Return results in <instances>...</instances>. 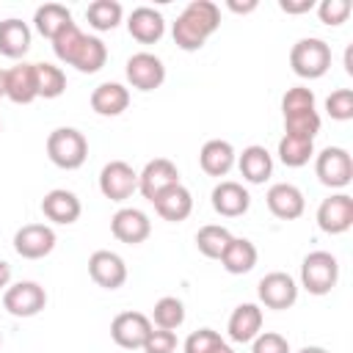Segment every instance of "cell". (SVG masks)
<instances>
[{
    "instance_id": "cell-1",
    "label": "cell",
    "mask_w": 353,
    "mask_h": 353,
    "mask_svg": "<svg viewBox=\"0 0 353 353\" xmlns=\"http://www.w3.org/2000/svg\"><path fill=\"white\" fill-rule=\"evenodd\" d=\"M47 154L50 160L63 168V171H74L85 163L88 157V141L80 130L74 127H58L47 135Z\"/></svg>"
},
{
    "instance_id": "cell-2",
    "label": "cell",
    "mask_w": 353,
    "mask_h": 353,
    "mask_svg": "<svg viewBox=\"0 0 353 353\" xmlns=\"http://www.w3.org/2000/svg\"><path fill=\"white\" fill-rule=\"evenodd\" d=\"M290 66L298 77H306V80H317L328 72L331 66V47L317 39V36H309V39H298L290 50Z\"/></svg>"
},
{
    "instance_id": "cell-3",
    "label": "cell",
    "mask_w": 353,
    "mask_h": 353,
    "mask_svg": "<svg viewBox=\"0 0 353 353\" xmlns=\"http://www.w3.org/2000/svg\"><path fill=\"white\" fill-rule=\"evenodd\" d=\"M339 281V262L331 251H312L301 262V284L312 295H328Z\"/></svg>"
},
{
    "instance_id": "cell-4",
    "label": "cell",
    "mask_w": 353,
    "mask_h": 353,
    "mask_svg": "<svg viewBox=\"0 0 353 353\" xmlns=\"http://www.w3.org/2000/svg\"><path fill=\"white\" fill-rule=\"evenodd\" d=\"M314 174L325 188H345L353 179V157L342 146H325L314 160Z\"/></svg>"
},
{
    "instance_id": "cell-5",
    "label": "cell",
    "mask_w": 353,
    "mask_h": 353,
    "mask_svg": "<svg viewBox=\"0 0 353 353\" xmlns=\"http://www.w3.org/2000/svg\"><path fill=\"white\" fill-rule=\"evenodd\" d=\"M99 190L110 201H124L138 190V171L124 160H110L99 171Z\"/></svg>"
},
{
    "instance_id": "cell-6",
    "label": "cell",
    "mask_w": 353,
    "mask_h": 353,
    "mask_svg": "<svg viewBox=\"0 0 353 353\" xmlns=\"http://www.w3.org/2000/svg\"><path fill=\"white\" fill-rule=\"evenodd\" d=\"M3 306L14 317H33L47 306V292L36 281H17V284L6 287Z\"/></svg>"
},
{
    "instance_id": "cell-7",
    "label": "cell",
    "mask_w": 353,
    "mask_h": 353,
    "mask_svg": "<svg viewBox=\"0 0 353 353\" xmlns=\"http://www.w3.org/2000/svg\"><path fill=\"white\" fill-rule=\"evenodd\" d=\"M127 80L138 91H154L165 80V66L154 52H135L127 58Z\"/></svg>"
},
{
    "instance_id": "cell-8",
    "label": "cell",
    "mask_w": 353,
    "mask_h": 353,
    "mask_svg": "<svg viewBox=\"0 0 353 353\" xmlns=\"http://www.w3.org/2000/svg\"><path fill=\"white\" fill-rule=\"evenodd\" d=\"M256 292H259V301H262L268 309H279V312H281V309H290V306L298 301V284H295V279H292L290 273H284V270H273V273L262 276Z\"/></svg>"
},
{
    "instance_id": "cell-9",
    "label": "cell",
    "mask_w": 353,
    "mask_h": 353,
    "mask_svg": "<svg viewBox=\"0 0 353 353\" xmlns=\"http://www.w3.org/2000/svg\"><path fill=\"white\" fill-rule=\"evenodd\" d=\"M317 226L325 234H342L353 226V199L347 193H334L317 207Z\"/></svg>"
},
{
    "instance_id": "cell-10",
    "label": "cell",
    "mask_w": 353,
    "mask_h": 353,
    "mask_svg": "<svg viewBox=\"0 0 353 353\" xmlns=\"http://www.w3.org/2000/svg\"><path fill=\"white\" fill-rule=\"evenodd\" d=\"M88 276L102 290H119L127 281V265L116 251L99 248L88 256Z\"/></svg>"
},
{
    "instance_id": "cell-11",
    "label": "cell",
    "mask_w": 353,
    "mask_h": 353,
    "mask_svg": "<svg viewBox=\"0 0 353 353\" xmlns=\"http://www.w3.org/2000/svg\"><path fill=\"white\" fill-rule=\"evenodd\" d=\"M179 185V168L165 160V157H154L143 165V171L138 174V190L143 193V199L154 201L165 188Z\"/></svg>"
},
{
    "instance_id": "cell-12",
    "label": "cell",
    "mask_w": 353,
    "mask_h": 353,
    "mask_svg": "<svg viewBox=\"0 0 353 353\" xmlns=\"http://www.w3.org/2000/svg\"><path fill=\"white\" fill-rule=\"evenodd\" d=\"M55 248V232L47 223H25L14 234V251L22 259H41Z\"/></svg>"
},
{
    "instance_id": "cell-13",
    "label": "cell",
    "mask_w": 353,
    "mask_h": 353,
    "mask_svg": "<svg viewBox=\"0 0 353 353\" xmlns=\"http://www.w3.org/2000/svg\"><path fill=\"white\" fill-rule=\"evenodd\" d=\"M152 331V320L141 312H121L113 317L110 323V336L119 347H127V350H135V347H143L146 336Z\"/></svg>"
},
{
    "instance_id": "cell-14",
    "label": "cell",
    "mask_w": 353,
    "mask_h": 353,
    "mask_svg": "<svg viewBox=\"0 0 353 353\" xmlns=\"http://www.w3.org/2000/svg\"><path fill=\"white\" fill-rule=\"evenodd\" d=\"M110 232H113L116 240H121L127 245H138L152 234V221L138 207H121L110 218Z\"/></svg>"
},
{
    "instance_id": "cell-15",
    "label": "cell",
    "mask_w": 353,
    "mask_h": 353,
    "mask_svg": "<svg viewBox=\"0 0 353 353\" xmlns=\"http://www.w3.org/2000/svg\"><path fill=\"white\" fill-rule=\"evenodd\" d=\"M265 201H268V210L276 218H281V221H295L306 210V199H303L301 188H295L292 182H276V185H270Z\"/></svg>"
},
{
    "instance_id": "cell-16",
    "label": "cell",
    "mask_w": 353,
    "mask_h": 353,
    "mask_svg": "<svg viewBox=\"0 0 353 353\" xmlns=\"http://www.w3.org/2000/svg\"><path fill=\"white\" fill-rule=\"evenodd\" d=\"M251 207V196L248 190L234 182V179H223L212 188V210L223 218H237V215H245Z\"/></svg>"
},
{
    "instance_id": "cell-17",
    "label": "cell",
    "mask_w": 353,
    "mask_h": 353,
    "mask_svg": "<svg viewBox=\"0 0 353 353\" xmlns=\"http://www.w3.org/2000/svg\"><path fill=\"white\" fill-rule=\"evenodd\" d=\"M41 212H44L47 221L61 223V226H69V223H74V221L80 218L83 204H80V199H77L72 190L55 188V190H50V193L41 199Z\"/></svg>"
},
{
    "instance_id": "cell-18",
    "label": "cell",
    "mask_w": 353,
    "mask_h": 353,
    "mask_svg": "<svg viewBox=\"0 0 353 353\" xmlns=\"http://www.w3.org/2000/svg\"><path fill=\"white\" fill-rule=\"evenodd\" d=\"M127 30H130V36H132L135 41H141V44H154V41H160L163 33H165V19H163V14H160L157 8H152V6H138V8H132V14H130V19H127Z\"/></svg>"
},
{
    "instance_id": "cell-19",
    "label": "cell",
    "mask_w": 353,
    "mask_h": 353,
    "mask_svg": "<svg viewBox=\"0 0 353 353\" xmlns=\"http://www.w3.org/2000/svg\"><path fill=\"white\" fill-rule=\"evenodd\" d=\"M6 97L17 105H28L39 97L36 63H17V66L6 69Z\"/></svg>"
},
{
    "instance_id": "cell-20",
    "label": "cell",
    "mask_w": 353,
    "mask_h": 353,
    "mask_svg": "<svg viewBox=\"0 0 353 353\" xmlns=\"http://www.w3.org/2000/svg\"><path fill=\"white\" fill-rule=\"evenodd\" d=\"M152 204H154L157 215H160L163 221H171V223H179V221H185V218L193 212V196H190V190H188L182 182L165 188Z\"/></svg>"
},
{
    "instance_id": "cell-21",
    "label": "cell",
    "mask_w": 353,
    "mask_h": 353,
    "mask_svg": "<svg viewBox=\"0 0 353 353\" xmlns=\"http://www.w3.org/2000/svg\"><path fill=\"white\" fill-rule=\"evenodd\" d=\"M237 160V152L229 141H221V138H212L201 146L199 152V163H201V171L210 174V176H226L232 171Z\"/></svg>"
},
{
    "instance_id": "cell-22",
    "label": "cell",
    "mask_w": 353,
    "mask_h": 353,
    "mask_svg": "<svg viewBox=\"0 0 353 353\" xmlns=\"http://www.w3.org/2000/svg\"><path fill=\"white\" fill-rule=\"evenodd\" d=\"M229 339L232 342H254V336L262 331V309L256 303H240L232 314H229Z\"/></svg>"
},
{
    "instance_id": "cell-23",
    "label": "cell",
    "mask_w": 353,
    "mask_h": 353,
    "mask_svg": "<svg viewBox=\"0 0 353 353\" xmlns=\"http://www.w3.org/2000/svg\"><path fill=\"white\" fill-rule=\"evenodd\" d=\"M237 165H240L243 179H248L251 185H262V182L273 174V157H270V152H268L265 146H259V143L245 146V149L240 152V157H237Z\"/></svg>"
},
{
    "instance_id": "cell-24",
    "label": "cell",
    "mask_w": 353,
    "mask_h": 353,
    "mask_svg": "<svg viewBox=\"0 0 353 353\" xmlns=\"http://www.w3.org/2000/svg\"><path fill=\"white\" fill-rule=\"evenodd\" d=\"M130 105V91L121 83H99L91 91V108L99 116H121Z\"/></svg>"
},
{
    "instance_id": "cell-25",
    "label": "cell",
    "mask_w": 353,
    "mask_h": 353,
    "mask_svg": "<svg viewBox=\"0 0 353 353\" xmlns=\"http://www.w3.org/2000/svg\"><path fill=\"white\" fill-rule=\"evenodd\" d=\"M256 256H259V254H256V245H254L248 237H232V243L226 245V251H223V256H221V265H223L226 273L243 276V273L254 270Z\"/></svg>"
},
{
    "instance_id": "cell-26",
    "label": "cell",
    "mask_w": 353,
    "mask_h": 353,
    "mask_svg": "<svg viewBox=\"0 0 353 353\" xmlns=\"http://www.w3.org/2000/svg\"><path fill=\"white\" fill-rule=\"evenodd\" d=\"M30 50V28L28 22L8 17L0 22V52L6 58H22Z\"/></svg>"
},
{
    "instance_id": "cell-27",
    "label": "cell",
    "mask_w": 353,
    "mask_h": 353,
    "mask_svg": "<svg viewBox=\"0 0 353 353\" xmlns=\"http://www.w3.org/2000/svg\"><path fill=\"white\" fill-rule=\"evenodd\" d=\"M69 22H72V11H69L66 6H61V3H44V6H39L36 14H33L36 30H39L44 39H50V41H52V36H55L58 30H63Z\"/></svg>"
},
{
    "instance_id": "cell-28",
    "label": "cell",
    "mask_w": 353,
    "mask_h": 353,
    "mask_svg": "<svg viewBox=\"0 0 353 353\" xmlns=\"http://www.w3.org/2000/svg\"><path fill=\"white\" fill-rule=\"evenodd\" d=\"M188 22H193L204 36H212L218 28H221V8L212 3V0H190L182 14Z\"/></svg>"
},
{
    "instance_id": "cell-29",
    "label": "cell",
    "mask_w": 353,
    "mask_h": 353,
    "mask_svg": "<svg viewBox=\"0 0 353 353\" xmlns=\"http://www.w3.org/2000/svg\"><path fill=\"white\" fill-rule=\"evenodd\" d=\"M105 61H108L105 41L99 36H85L80 50H77V55H74V61H72V66L77 72H83V74H94V72H99L105 66Z\"/></svg>"
},
{
    "instance_id": "cell-30",
    "label": "cell",
    "mask_w": 353,
    "mask_h": 353,
    "mask_svg": "<svg viewBox=\"0 0 353 353\" xmlns=\"http://www.w3.org/2000/svg\"><path fill=\"white\" fill-rule=\"evenodd\" d=\"M232 243V232L226 226H218V223H207L196 232V248L207 256V259H221L226 245Z\"/></svg>"
},
{
    "instance_id": "cell-31",
    "label": "cell",
    "mask_w": 353,
    "mask_h": 353,
    "mask_svg": "<svg viewBox=\"0 0 353 353\" xmlns=\"http://www.w3.org/2000/svg\"><path fill=\"white\" fill-rule=\"evenodd\" d=\"M121 14H124V8L116 0H94L85 8V19L94 30H113L121 22Z\"/></svg>"
},
{
    "instance_id": "cell-32",
    "label": "cell",
    "mask_w": 353,
    "mask_h": 353,
    "mask_svg": "<svg viewBox=\"0 0 353 353\" xmlns=\"http://www.w3.org/2000/svg\"><path fill=\"white\" fill-rule=\"evenodd\" d=\"M314 154V141H306V138H295V135H284L279 141V160L290 168H301L312 160Z\"/></svg>"
},
{
    "instance_id": "cell-33",
    "label": "cell",
    "mask_w": 353,
    "mask_h": 353,
    "mask_svg": "<svg viewBox=\"0 0 353 353\" xmlns=\"http://www.w3.org/2000/svg\"><path fill=\"white\" fill-rule=\"evenodd\" d=\"M152 323H154L157 328H165V331L179 328V325L185 323V306H182V301L174 298V295L160 298V301L154 303V309H152Z\"/></svg>"
},
{
    "instance_id": "cell-34",
    "label": "cell",
    "mask_w": 353,
    "mask_h": 353,
    "mask_svg": "<svg viewBox=\"0 0 353 353\" xmlns=\"http://www.w3.org/2000/svg\"><path fill=\"white\" fill-rule=\"evenodd\" d=\"M83 39H85V33L74 22H69L63 30H58L52 36V52H55V58L72 66V61H74V55H77V50L83 44Z\"/></svg>"
},
{
    "instance_id": "cell-35",
    "label": "cell",
    "mask_w": 353,
    "mask_h": 353,
    "mask_svg": "<svg viewBox=\"0 0 353 353\" xmlns=\"http://www.w3.org/2000/svg\"><path fill=\"white\" fill-rule=\"evenodd\" d=\"M36 85H39V97L44 99H55L66 91V74L61 66L52 63H36Z\"/></svg>"
},
{
    "instance_id": "cell-36",
    "label": "cell",
    "mask_w": 353,
    "mask_h": 353,
    "mask_svg": "<svg viewBox=\"0 0 353 353\" xmlns=\"http://www.w3.org/2000/svg\"><path fill=\"white\" fill-rule=\"evenodd\" d=\"M317 132H320V116H317V110L284 116V135H295V138L314 141Z\"/></svg>"
},
{
    "instance_id": "cell-37",
    "label": "cell",
    "mask_w": 353,
    "mask_h": 353,
    "mask_svg": "<svg viewBox=\"0 0 353 353\" xmlns=\"http://www.w3.org/2000/svg\"><path fill=\"white\" fill-rule=\"evenodd\" d=\"M306 110H314V94H312V88H306V85L287 88V94L281 97V113L284 116H292V113H306Z\"/></svg>"
},
{
    "instance_id": "cell-38",
    "label": "cell",
    "mask_w": 353,
    "mask_h": 353,
    "mask_svg": "<svg viewBox=\"0 0 353 353\" xmlns=\"http://www.w3.org/2000/svg\"><path fill=\"white\" fill-rule=\"evenodd\" d=\"M325 110L336 121H350L353 119V91L350 88H336L325 99Z\"/></svg>"
},
{
    "instance_id": "cell-39",
    "label": "cell",
    "mask_w": 353,
    "mask_h": 353,
    "mask_svg": "<svg viewBox=\"0 0 353 353\" xmlns=\"http://www.w3.org/2000/svg\"><path fill=\"white\" fill-rule=\"evenodd\" d=\"M221 334L212 328H199L185 339V353H212L221 345Z\"/></svg>"
},
{
    "instance_id": "cell-40",
    "label": "cell",
    "mask_w": 353,
    "mask_h": 353,
    "mask_svg": "<svg viewBox=\"0 0 353 353\" xmlns=\"http://www.w3.org/2000/svg\"><path fill=\"white\" fill-rule=\"evenodd\" d=\"M174 350H176V334L152 325V331L143 342V353H174Z\"/></svg>"
},
{
    "instance_id": "cell-41",
    "label": "cell",
    "mask_w": 353,
    "mask_h": 353,
    "mask_svg": "<svg viewBox=\"0 0 353 353\" xmlns=\"http://www.w3.org/2000/svg\"><path fill=\"white\" fill-rule=\"evenodd\" d=\"M251 353H290V342L276 331H259L251 342Z\"/></svg>"
},
{
    "instance_id": "cell-42",
    "label": "cell",
    "mask_w": 353,
    "mask_h": 353,
    "mask_svg": "<svg viewBox=\"0 0 353 353\" xmlns=\"http://www.w3.org/2000/svg\"><path fill=\"white\" fill-rule=\"evenodd\" d=\"M350 0H323L317 6V14L325 25H342L347 17H350Z\"/></svg>"
},
{
    "instance_id": "cell-43",
    "label": "cell",
    "mask_w": 353,
    "mask_h": 353,
    "mask_svg": "<svg viewBox=\"0 0 353 353\" xmlns=\"http://www.w3.org/2000/svg\"><path fill=\"white\" fill-rule=\"evenodd\" d=\"M279 8L287 14H306L314 8V0H279Z\"/></svg>"
},
{
    "instance_id": "cell-44",
    "label": "cell",
    "mask_w": 353,
    "mask_h": 353,
    "mask_svg": "<svg viewBox=\"0 0 353 353\" xmlns=\"http://www.w3.org/2000/svg\"><path fill=\"white\" fill-rule=\"evenodd\" d=\"M226 6H229V11H234V14H248V11H254L259 3H256V0H245V3H240V0H226Z\"/></svg>"
},
{
    "instance_id": "cell-45",
    "label": "cell",
    "mask_w": 353,
    "mask_h": 353,
    "mask_svg": "<svg viewBox=\"0 0 353 353\" xmlns=\"http://www.w3.org/2000/svg\"><path fill=\"white\" fill-rule=\"evenodd\" d=\"M11 281V265L6 259H0V290H6Z\"/></svg>"
},
{
    "instance_id": "cell-46",
    "label": "cell",
    "mask_w": 353,
    "mask_h": 353,
    "mask_svg": "<svg viewBox=\"0 0 353 353\" xmlns=\"http://www.w3.org/2000/svg\"><path fill=\"white\" fill-rule=\"evenodd\" d=\"M345 72H347V74H353V47H347V50H345Z\"/></svg>"
},
{
    "instance_id": "cell-47",
    "label": "cell",
    "mask_w": 353,
    "mask_h": 353,
    "mask_svg": "<svg viewBox=\"0 0 353 353\" xmlns=\"http://www.w3.org/2000/svg\"><path fill=\"white\" fill-rule=\"evenodd\" d=\"M298 353H328L325 347H320V345H306V347H301Z\"/></svg>"
},
{
    "instance_id": "cell-48",
    "label": "cell",
    "mask_w": 353,
    "mask_h": 353,
    "mask_svg": "<svg viewBox=\"0 0 353 353\" xmlns=\"http://www.w3.org/2000/svg\"><path fill=\"white\" fill-rule=\"evenodd\" d=\"M212 353H234V350H232V347H229L226 342H221V345H218V347H215Z\"/></svg>"
},
{
    "instance_id": "cell-49",
    "label": "cell",
    "mask_w": 353,
    "mask_h": 353,
    "mask_svg": "<svg viewBox=\"0 0 353 353\" xmlns=\"http://www.w3.org/2000/svg\"><path fill=\"white\" fill-rule=\"evenodd\" d=\"M0 97H6V72L0 69Z\"/></svg>"
},
{
    "instance_id": "cell-50",
    "label": "cell",
    "mask_w": 353,
    "mask_h": 353,
    "mask_svg": "<svg viewBox=\"0 0 353 353\" xmlns=\"http://www.w3.org/2000/svg\"><path fill=\"white\" fill-rule=\"evenodd\" d=\"M0 342H3V334H0Z\"/></svg>"
},
{
    "instance_id": "cell-51",
    "label": "cell",
    "mask_w": 353,
    "mask_h": 353,
    "mask_svg": "<svg viewBox=\"0 0 353 353\" xmlns=\"http://www.w3.org/2000/svg\"><path fill=\"white\" fill-rule=\"evenodd\" d=\"M0 130H3V124H0Z\"/></svg>"
}]
</instances>
